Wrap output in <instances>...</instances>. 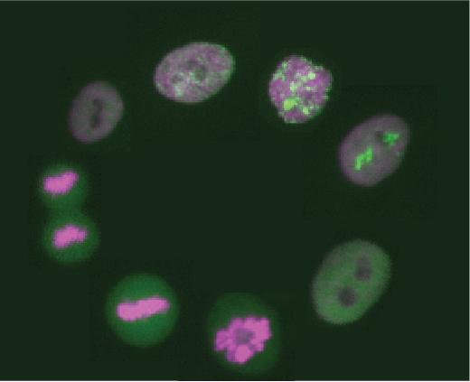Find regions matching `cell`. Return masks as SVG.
<instances>
[{
    "label": "cell",
    "instance_id": "obj_1",
    "mask_svg": "<svg viewBox=\"0 0 470 382\" xmlns=\"http://www.w3.org/2000/svg\"><path fill=\"white\" fill-rule=\"evenodd\" d=\"M206 333L212 354L230 371L256 376L278 360L277 312L256 295L229 293L219 297L208 314Z\"/></svg>",
    "mask_w": 470,
    "mask_h": 382
},
{
    "label": "cell",
    "instance_id": "obj_2",
    "mask_svg": "<svg viewBox=\"0 0 470 382\" xmlns=\"http://www.w3.org/2000/svg\"><path fill=\"white\" fill-rule=\"evenodd\" d=\"M390 276V260L379 246L356 239L330 251L312 283L320 318L333 324L360 319L380 298Z\"/></svg>",
    "mask_w": 470,
    "mask_h": 382
},
{
    "label": "cell",
    "instance_id": "obj_3",
    "mask_svg": "<svg viewBox=\"0 0 470 382\" xmlns=\"http://www.w3.org/2000/svg\"><path fill=\"white\" fill-rule=\"evenodd\" d=\"M104 311L109 327L122 341L145 348L162 342L171 334L180 305L174 291L163 278L136 273L114 285Z\"/></svg>",
    "mask_w": 470,
    "mask_h": 382
},
{
    "label": "cell",
    "instance_id": "obj_4",
    "mask_svg": "<svg viewBox=\"0 0 470 382\" xmlns=\"http://www.w3.org/2000/svg\"><path fill=\"white\" fill-rule=\"evenodd\" d=\"M409 141V129L400 116H374L353 127L339 147V163L352 183L373 186L399 167Z\"/></svg>",
    "mask_w": 470,
    "mask_h": 382
},
{
    "label": "cell",
    "instance_id": "obj_5",
    "mask_svg": "<svg viewBox=\"0 0 470 382\" xmlns=\"http://www.w3.org/2000/svg\"><path fill=\"white\" fill-rule=\"evenodd\" d=\"M234 59L222 45L195 42L167 53L154 72L155 89L182 103H199L221 90L230 79Z\"/></svg>",
    "mask_w": 470,
    "mask_h": 382
},
{
    "label": "cell",
    "instance_id": "obj_6",
    "mask_svg": "<svg viewBox=\"0 0 470 382\" xmlns=\"http://www.w3.org/2000/svg\"><path fill=\"white\" fill-rule=\"evenodd\" d=\"M333 83L329 70L292 54L277 67L268 82V97L279 116L288 124H302L325 106Z\"/></svg>",
    "mask_w": 470,
    "mask_h": 382
},
{
    "label": "cell",
    "instance_id": "obj_7",
    "mask_svg": "<svg viewBox=\"0 0 470 382\" xmlns=\"http://www.w3.org/2000/svg\"><path fill=\"white\" fill-rule=\"evenodd\" d=\"M46 255L61 265H75L88 259L98 249V225L81 208L52 212L40 238Z\"/></svg>",
    "mask_w": 470,
    "mask_h": 382
},
{
    "label": "cell",
    "instance_id": "obj_8",
    "mask_svg": "<svg viewBox=\"0 0 470 382\" xmlns=\"http://www.w3.org/2000/svg\"><path fill=\"white\" fill-rule=\"evenodd\" d=\"M123 112L122 98L111 84L91 82L73 99L69 113L70 130L80 142H96L114 130Z\"/></svg>",
    "mask_w": 470,
    "mask_h": 382
},
{
    "label": "cell",
    "instance_id": "obj_9",
    "mask_svg": "<svg viewBox=\"0 0 470 382\" xmlns=\"http://www.w3.org/2000/svg\"><path fill=\"white\" fill-rule=\"evenodd\" d=\"M89 190L85 170L68 161L47 166L37 182L38 196L51 213L81 208Z\"/></svg>",
    "mask_w": 470,
    "mask_h": 382
}]
</instances>
